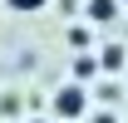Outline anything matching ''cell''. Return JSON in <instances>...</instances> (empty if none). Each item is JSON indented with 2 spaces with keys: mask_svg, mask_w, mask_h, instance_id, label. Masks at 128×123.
<instances>
[{
  "mask_svg": "<svg viewBox=\"0 0 128 123\" xmlns=\"http://www.w3.org/2000/svg\"><path fill=\"white\" fill-rule=\"evenodd\" d=\"M49 113H54L59 123H79L84 113H89V94H84V84H79V79H69V84H59V89H54Z\"/></svg>",
  "mask_w": 128,
  "mask_h": 123,
  "instance_id": "6da1fadb",
  "label": "cell"
},
{
  "mask_svg": "<svg viewBox=\"0 0 128 123\" xmlns=\"http://www.w3.org/2000/svg\"><path fill=\"white\" fill-rule=\"evenodd\" d=\"M118 5H123V0H89L84 15H89V25H113V20H118Z\"/></svg>",
  "mask_w": 128,
  "mask_h": 123,
  "instance_id": "7a4b0ae2",
  "label": "cell"
},
{
  "mask_svg": "<svg viewBox=\"0 0 128 123\" xmlns=\"http://www.w3.org/2000/svg\"><path fill=\"white\" fill-rule=\"evenodd\" d=\"M98 69H108V74L128 69V49L123 44H104V49H98Z\"/></svg>",
  "mask_w": 128,
  "mask_h": 123,
  "instance_id": "3957f363",
  "label": "cell"
},
{
  "mask_svg": "<svg viewBox=\"0 0 128 123\" xmlns=\"http://www.w3.org/2000/svg\"><path fill=\"white\" fill-rule=\"evenodd\" d=\"M49 0H5V10H15V15H40Z\"/></svg>",
  "mask_w": 128,
  "mask_h": 123,
  "instance_id": "277c9868",
  "label": "cell"
},
{
  "mask_svg": "<svg viewBox=\"0 0 128 123\" xmlns=\"http://www.w3.org/2000/svg\"><path fill=\"white\" fill-rule=\"evenodd\" d=\"M94 74H98V54H94V59H89V54L74 59V79H79V84H84V79H94Z\"/></svg>",
  "mask_w": 128,
  "mask_h": 123,
  "instance_id": "5b68a950",
  "label": "cell"
},
{
  "mask_svg": "<svg viewBox=\"0 0 128 123\" xmlns=\"http://www.w3.org/2000/svg\"><path fill=\"white\" fill-rule=\"evenodd\" d=\"M94 123H118V118H113V113H98V118H94Z\"/></svg>",
  "mask_w": 128,
  "mask_h": 123,
  "instance_id": "8992f818",
  "label": "cell"
},
{
  "mask_svg": "<svg viewBox=\"0 0 128 123\" xmlns=\"http://www.w3.org/2000/svg\"><path fill=\"white\" fill-rule=\"evenodd\" d=\"M25 123H49V118H25Z\"/></svg>",
  "mask_w": 128,
  "mask_h": 123,
  "instance_id": "52a82bcc",
  "label": "cell"
},
{
  "mask_svg": "<svg viewBox=\"0 0 128 123\" xmlns=\"http://www.w3.org/2000/svg\"><path fill=\"white\" fill-rule=\"evenodd\" d=\"M123 5H128V0H123Z\"/></svg>",
  "mask_w": 128,
  "mask_h": 123,
  "instance_id": "ba28073f",
  "label": "cell"
}]
</instances>
